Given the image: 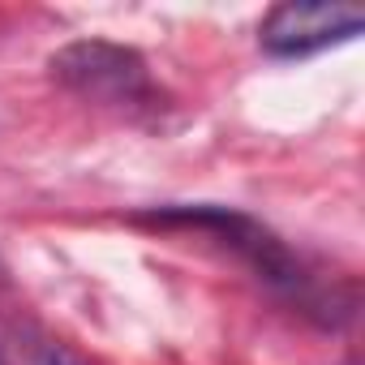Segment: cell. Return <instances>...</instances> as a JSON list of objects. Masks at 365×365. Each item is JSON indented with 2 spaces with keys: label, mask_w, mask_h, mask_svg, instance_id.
<instances>
[{
  "label": "cell",
  "mask_w": 365,
  "mask_h": 365,
  "mask_svg": "<svg viewBox=\"0 0 365 365\" xmlns=\"http://www.w3.org/2000/svg\"><path fill=\"white\" fill-rule=\"evenodd\" d=\"M35 365H86L78 352H69V348H61V344H43L39 352H35Z\"/></svg>",
  "instance_id": "cell-3"
},
{
  "label": "cell",
  "mask_w": 365,
  "mask_h": 365,
  "mask_svg": "<svg viewBox=\"0 0 365 365\" xmlns=\"http://www.w3.org/2000/svg\"><path fill=\"white\" fill-rule=\"evenodd\" d=\"M365 31V9L352 0H288L275 5L258 31L271 56H309L331 43L356 39Z\"/></svg>",
  "instance_id": "cell-2"
},
{
  "label": "cell",
  "mask_w": 365,
  "mask_h": 365,
  "mask_svg": "<svg viewBox=\"0 0 365 365\" xmlns=\"http://www.w3.org/2000/svg\"><path fill=\"white\" fill-rule=\"evenodd\" d=\"M52 73L69 91L99 99V103H138L150 95L142 56L133 48H120L108 39H78V43L61 48L52 56Z\"/></svg>",
  "instance_id": "cell-1"
},
{
  "label": "cell",
  "mask_w": 365,
  "mask_h": 365,
  "mask_svg": "<svg viewBox=\"0 0 365 365\" xmlns=\"http://www.w3.org/2000/svg\"><path fill=\"white\" fill-rule=\"evenodd\" d=\"M0 275H5V267H0Z\"/></svg>",
  "instance_id": "cell-4"
}]
</instances>
